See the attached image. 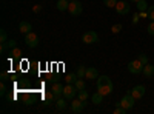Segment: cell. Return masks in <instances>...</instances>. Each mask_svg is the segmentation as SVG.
<instances>
[{"label": "cell", "instance_id": "obj_1", "mask_svg": "<svg viewBox=\"0 0 154 114\" xmlns=\"http://www.w3.org/2000/svg\"><path fill=\"white\" fill-rule=\"evenodd\" d=\"M112 82L108 75H99L97 77V91L103 96H109L112 93Z\"/></svg>", "mask_w": 154, "mask_h": 114}, {"label": "cell", "instance_id": "obj_2", "mask_svg": "<svg viewBox=\"0 0 154 114\" xmlns=\"http://www.w3.org/2000/svg\"><path fill=\"white\" fill-rule=\"evenodd\" d=\"M143 63L140 62L139 59L136 60H131L130 63H128V71H130L131 74H140V72H143Z\"/></svg>", "mask_w": 154, "mask_h": 114}, {"label": "cell", "instance_id": "obj_3", "mask_svg": "<svg viewBox=\"0 0 154 114\" xmlns=\"http://www.w3.org/2000/svg\"><path fill=\"white\" fill-rule=\"evenodd\" d=\"M130 9H131V5L128 0H119L117 5H116V12L120 16H126L128 12H130Z\"/></svg>", "mask_w": 154, "mask_h": 114}, {"label": "cell", "instance_id": "obj_4", "mask_svg": "<svg viewBox=\"0 0 154 114\" xmlns=\"http://www.w3.org/2000/svg\"><path fill=\"white\" fill-rule=\"evenodd\" d=\"M68 11H69V14L71 16H80L82 12H83V6L80 2H77V0H71L69 2V6H68Z\"/></svg>", "mask_w": 154, "mask_h": 114}, {"label": "cell", "instance_id": "obj_5", "mask_svg": "<svg viewBox=\"0 0 154 114\" xmlns=\"http://www.w3.org/2000/svg\"><path fill=\"white\" fill-rule=\"evenodd\" d=\"M134 102H136V99L133 97V94H131V93H126V94L122 97V100H120V106H123L125 109L130 111V109L134 106Z\"/></svg>", "mask_w": 154, "mask_h": 114}, {"label": "cell", "instance_id": "obj_6", "mask_svg": "<svg viewBox=\"0 0 154 114\" xmlns=\"http://www.w3.org/2000/svg\"><path fill=\"white\" fill-rule=\"evenodd\" d=\"M82 42L86 43V45L96 43V42H99V35H97L96 31H86V32H83V35H82Z\"/></svg>", "mask_w": 154, "mask_h": 114}, {"label": "cell", "instance_id": "obj_7", "mask_svg": "<svg viewBox=\"0 0 154 114\" xmlns=\"http://www.w3.org/2000/svg\"><path fill=\"white\" fill-rule=\"evenodd\" d=\"M77 93H79V91H77V88H75L74 83H68L65 88H63V97L68 99V100H72Z\"/></svg>", "mask_w": 154, "mask_h": 114}, {"label": "cell", "instance_id": "obj_8", "mask_svg": "<svg viewBox=\"0 0 154 114\" xmlns=\"http://www.w3.org/2000/svg\"><path fill=\"white\" fill-rule=\"evenodd\" d=\"M25 43H26L28 48H35L38 45V37L37 34H34L32 31L28 32V34H25Z\"/></svg>", "mask_w": 154, "mask_h": 114}, {"label": "cell", "instance_id": "obj_9", "mask_svg": "<svg viewBox=\"0 0 154 114\" xmlns=\"http://www.w3.org/2000/svg\"><path fill=\"white\" fill-rule=\"evenodd\" d=\"M85 106H86V102H83V100H80V99H72V102H71V111L74 114L82 112Z\"/></svg>", "mask_w": 154, "mask_h": 114}, {"label": "cell", "instance_id": "obj_10", "mask_svg": "<svg viewBox=\"0 0 154 114\" xmlns=\"http://www.w3.org/2000/svg\"><path fill=\"white\" fill-rule=\"evenodd\" d=\"M145 91H146V90H145V86H143V85H136L133 90H130L128 93H131L133 97L137 100V99H142V97L145 96Z\"/></svg>", "mask_w": 154, "mask_h": 114}, {"label": "cell", "instance_id": "obj_11", "mask_svg": "<svg viewBox=\"0 0 154 114\" xmlns=\"http://www.w3.org/2000/svg\"><path fill=\"white\" fill-rule=\"evenodd\" d=\"M99 77V72L94 66H89L86 68V74H85V79H89V80H96Z\"/></svg>", "mask_w": 154, "mask_h": 114}, {"label": "cell", "instance_id": "obj_12", "mask_svg": "<svg viewBox=\"0 0 154 114\" xmlns=\"http://www.w3.org/2000/svg\"><path fill=\"white\" fill-rule=\"evenodd\" d=\"M63 88H65V86H62L60 83H54L53 86H51V91H53L54 93V96H56V100L60 97V96H63Z\"/></svg>", "mask_w": 154, "mask_h": 114}, {"label": "cell", "instance_id": "obj_13", "mask_svg": "<svg viewBox=\"0 0 154 114\" xmlns=\"http://www.w3.org/2000/svg\"><path fill=\"white\" fill-rule=\"evenodd\" d=\"M31 29H32V26H31L29 22H20L19 31H20L22 34H28V32H31Z\"/></svg>", "mask_w": 154, "mask_h": 114}, {"label": "cell", "instance_id": "obj_14", "mask_svg": "<svg viewBox=\"0 0 154 114\" xmlns=\"http://www.w3.org/2000/svg\"><path fill=\"white\" fill-rule=\"evenodd\" d=\"M54 99H56V96H54L53 91H46V93L43 94V103L48 106V105L53 103V100H54Z\"/></svg>", "mask_w": 154, "mask_h": 114}, {"label": "cell", "instance_id": "obj_15", "mask_svg": "<svg viewBox=\"0 0 154 114\" xmlns=\"http://www.w3.org/2000/svg\"><path fill=\"white\" fill-rule=\"evenodd\" d=\"M143 74H145V77L152 79V77H154V65H149V63H146V65L143 66Z\"/></svg>", "mask_w": 154, "mask_h": 114}, {"label": "cell", "instance_id": "obj_16", "mask_svg": "<svg viewBox=\"0 0 154 114\" xmlns=\"http://www.w3.org/2000/svg\"><path fill=\"white\" fill-rule=\"evenodd\" d=\"M103 94H102V93H99V91H96L93 96H91V100H93V103L94 105H100L102 103V100H103Z\"/></svg>", "mask_w": 154, "mask_h": 114}, {"label": "cell", "instance_id": "obj_17", "mask_svg": "<svg viewBox=\"0 0 154 114\" xmlns=\"http://www.w3.org/2000/svg\"><path fill=\"white\" fill-rule=\"evenodd\" d=\"M66 100H68V99H65V97H63V99L59 97V99L56 100V106H57L59 111H63V109L66 108Z\"/></svg>", "mask_w": 154, "mask_h": 114}, {"label": "cell", "instance_id": "obj_18", "mask_svg": "<svg viewBox=\"0 0 154 114\" xmlns=\"http://www.w3.org/2000/svg\"><path fill=\"white\" fill-rule=\"evenodd\" d=\"M69 6V0H59L57 2V9L59 11H68Z\"/></svg>", "mask_w": 154, "mask_h": 114}, {"label": "cell", "instance_id": "obj_19", "mask_svg": "<svg viewBox=\"0 0 154 114\" xmlns=\"http://www.w3.org/2000/svg\"><path fill=\"white\" fill-rule=\"evenodd\" d=\"M74 85H75V88H77V91H82V90H85V88H86V85H85L83 79H77Z\"/></svg>", "mask_w": 154, "mask_h": 114}, {"label": "cell", "instance_id": "obj_20", "mask_svg": "<svg viewBox=\"0 0 154 114\" xmlns=\"http://www.w3.org/2000/svg\"><path fill=\"white\" fill-rule=\"evenodd\" d=\"M75 74H77V77H79V79H83L85 74H86V68H85L83 65H80L79 68H77V72H75Z\"/></svg>", "mask_w": 154, "mask_h": 114}, {"label": "cell", "instance_id": "obj_21", "mask_svg": "<svg viewBox=\"0 0 154 114\" xmlns=\"http://www.w3.org/2000/svg\"><path fill=\"white\" fill-rule=\"evenodd\" d=\"M136 6H137L139 11H146V9H148V3L145 2V0H139Z\"/></svg>", "mask_w": 154, "mask_h": 114}, {"label": "cell", "instance_id": "obj_22", "mask_svg": "<svg viewBox=\"0 0 154 114\" xmlns=\"http://www.w3.org/2000/svg\"><path fill=\"white\" fill-rule=\"evenodd\" d=\"M77 79H79V77H77V74H74V72H71V74H68L66 75V83H75V80Z\"/></svg>", "mask_w": 154, "mask_h": 114}, {"label": "cell", "instance_id": "obj_23", "mask_svg": "<svg viewBox=\"0 0 154 114\" xmlns=\"http://www.w3.org/2000/svg\"><path fill=\"white\" fill-rule=\"evenodd\" d=\"M122 31V25L120 23H116V25H112V26H111V32L112 34H119Z\"/></svg>", "mask_w": 154, "mask_h": 114}, {"label": "cell", "instance_id": "obj_24", "mask_svg": "<svg viewBox=\"0 0 154 114\" xmlns=\"http://www.w3.org/2000/svg\"><path fill=\"white\" fill-rule=\"evenodd\" d=\"M11 57H14V59H17V57H20V54H22V51L19 48H11Z\"/></svg>", "mask_w": 154, "mask_h": 114}, {"label": "cell", "instance_id": "obj_25", "mask_svg": "<svg viewBox=\"0 0 154 114\" xmlns=\"http://www.w3.org/2000/svg\"><path fill=\"white\" fill-rule=\"evenodd\" d=\"M77 96H79V99H80V100H83V102H86V99L89 97V96H88V93H86L85 90L79 91V93H77Z\"/></svg>", "mask_w": 154, "mask_h": 114}, {"label": "cell", "instance_id": "obj_26", "mask_svg": "<svg viewBox=\"0 0 154 114\" xmlns=\"http://www.w3.org/2000/svg\"><path fill=\"white\" fill-rule=\"evenodd\" d=\"M146 12H148V19H149V20H154V5L148 6Z\"/></svg>", "mask_w": 154, "mask_h": 114}, {"label": "cell", "instance_id": "obj_27", "mask_svg": "<svg viewBox=\"0 0 154 114\" xmlns=\"http://www.w3.org/2000/svg\"><path fill=\"white\" fill-rule=\"evenodd\" d=\"M0 42H2V43L8 42V35H6V31L5 29H0Z\"/></svg>", "mask_w": 154, "mask_h": 114}, {"label": "cell", "instance_id": "obj_28", "mask_svg": "<svg viewBox=\"0 0 154 114\" xmlns=\"http://www.w3.org/2000/svg\"><path fill=\"white\" fill-rule=\"evenodd\" d=\"M103 3H105L108 8H116V5H117V0H103Z\"/></svg>", "mask_w": 154, "mask_h": 114}, {"label": "cell", "instance_id": "obj_29", "mask_svg": "<svg viewBox=\"0 0 154 114\" xmlns=\"http://www.w3.org/2000/svg\"><path fill=\"white\" fill-rule=\"evenodd\" d=\"M146 31H148V34H149V35H154V20H151V23L148 25Z\"/></svg>", "mask_w": 154, "mask_h": 114}, {"label": "cell", "instance_id": "obj_30", "mask_svg": "<svg viewBox=\"0 0 154 114\" xmlns=\"http://www.w3.org/2000/svg\"><path fill=\"white\" fill-rule=\"evenodd\" d=\"M139 60L142 62L143 65H146V63H148V56L146 54H139Z\"/></svg>", "mask_w": 154, "mask_h": 114}, {"label": "cell", "instance_id": "obj_31", "mask_svg": "<svg viewBox=\"0 0 154 114\" xmlns=\"http://www.w3.org/2000/svg\"><path fill=\"white\" fill-rule=\"evenodd\" d=\"M126 111H128V109H125L123 106H117V108L114 109V114H125Z\"/></svg>", "mask_w": 154, "mask_h": 114}, {"label": "cell", "instance_id": "obj_32", "mask_svg": "<svg viewBox=\"0 0 154 114\" xmlns=\"http://www.w3.org/2000/svg\"><path fill=\"white\" fill-rule=\"evenodd\" d=\"M6 94V86H5V82L0 83V96H5Z\"/></svg>", "mask_w": 154, "mask_h": 114}, {"label": "cell", "instance_id": "obj_33", "mask_svg": "<svg viewBox=\"0 0 154 114\" xmlns=\"http://www.w3.org/2000/svg\"><path fill=\"white\" fill-rule=\"evenodd\" d=\"M6 43H8V46H9V48H16V45H17V42H16V40H8Z\"/></svg>", "mask_w": 154, "mask_h": 114}, {"label": "cell", "instance_id": "obj_34", "mask_svg": "<svg viewBox=\"0 0 154 114\" xmlns=\"http://www.w3.org/2000/svg\"><path fill=\"white\" fill-rule=\"evenodd\" d=\"M8 48H9V46H8V43L5 42V43H2V46H0V51H2V53H5Z\"/></svg>", "mask_w": 154, "mask_h": 114}, {"label": "cell", "instance_id": "obj_35", "mask_svg": "<svg viewBox=\"0 0 154 114\" xmlns=\"http://www.w3.org/2000/svg\"><path fill=\"white\" fill-rule=\"evenodd\" d=\"M32 9H34V12H40V9H42V6H40V5H35V6H34Z\"/></svg>", "mask_w": 154, "mask_h": 114}, {"label": "cell", "instance_id": "obj_36", "mask_svg": "<svg viewBox=\"0 0 154 114\" xmlns=\"http://www.w3.org/2000/svg\"><path fill=\"white\" fill-rule=\"evenodd\" d=\"M5 80H8V74L6 72H2V82H5Z\"/></svg>", "mask_w": 154, "mask_h": 114}, {"label": "cell", "instance_id": "obj_37", "mask_svg": "<svg viewBox=\"0 0 154 114\" xmlns=\"http://www.w3.org/2000/svg\"><path fill=\"white\" fill-rule=\"evenodd\" d=\"M133 17H134V19H133V22H134V23H137V20H139V17H140V16H139V14H134Z\"/></svg>", "mask_w": 154, "mask_h": 114}, {"label": "cell", "instance_id": "obj_38", "mask_svg": "<svg viewBox=\"0 0 154 114\" xmlns=\"http://www.w3.org/2000/svg\"><path fill=\"white\" fill-rule=\"evenodd\" d=\"M128 2H133V3H137V2H139V0H128Z\"/></svg>", "mask_w": 154, "mask_h": 114}, {"label": "cell", "instance_id": "obj_39", "mask_svg": "<svg viewBox=\"0 0 154 114\" xmlns=\"http://www.w3.org/2000/svg\"><path fill=\"white\" fill-rule=\"evenodd\" d=\"M69 2H71V0H69Z\"/></svg>", "mask_w": 154, "mask_h": 114}]
</instances>
